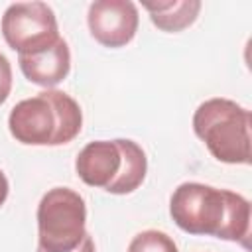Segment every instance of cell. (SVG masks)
<instances>
[{
	"instance_id": "1",
	"label": "cell",
	"mask_w": 252,
	"mask_h": 252,
	"mask_svg": "<svg viewBox=\"0 0 252 252\" xmlns=\"http://www.w3.org/2000/svg\"><path fill=\"white\" fill-rule=\"evenodd\" d=\"M169 215L189 234L217 236L248 248L250 203L240 193L185 181L171 193Z\"/></svg>"
},
{
	"instance_id": "2",
	"label": "cell",
	"mask_w": 252,
	"mask_h": 252,
	"mask_svg": "<svg viewBox=\"0 0 252 252\" xmlns=\"http://www.w3.org/2000/svg\"><path fill=\"white\" fill-rule=\"evenodd\" d=\"M83 112L79 102L63 91L47 89L20 100L8 116V130L26 146H61L79 136Z\"/></svg>"
},
{
	"instance_id": "3",
	"label": "cell",
	"mask_w": 252,
	"mask_h": 252,
	"mask_svg": "<svg viewBox=\"0 0 252 252\" xmlns=\"http://www.w3.org/2000/svg\"><path fill=\"white\" fill-rule=\"evenodd\" d=\"M75 171L91 187L112 195H126L144 183L148 158L134 140H94L79 152Z\"/></svg>"
},
{
	"instance_id": "4",
	"label": "cell",
	"mask_w": 252,
	"mask_h": 252,
	"mask_svg": "<svg viewBox=\"0 0 252 252\" xmlns=\"http://www.w3.org/2000/svg\"><path fill=\"white\" fill-rule=\"evenodd\" d=\"M250 110L222 96L201 102L193 114L197 138L222 163H250Z\"/></svg>"
},
{
	"instance_id": "5",
	"label": "cell",
	"mask_w": 252,
	"mask_h": 252,
	"mask_svg": "<svg viewBox=\"0 0 252 252\" xmlns=\"http://www.w3.org/2000/svg\"><path fill=\"white\" fill-rule=\"evenodd\" d=\"M85 199L69 187L49 189L37 205V248L73 252L87 236Z\"/></svg>"
},
{
	"instance_id": "6",
	"label": "cell",
	"mask_w": 252,
	"mask_h": 252,
	"mask_svg": "<svg viewBox=\"0 0 252 252\" xmlns=\"http://www.w3.org/2000/svg\"><path fill=\"white\" fill-rule=\"evenodd\" d=\"M0 28L6 43L18 51V55L37 53L61 37L55 12L45 2L10 4L2 16Z\"/></svg>"
},
{
	"instance_id": "7",
	"label": "cell",
	"mask_w": 252,
	"mask_h": 252,
	"mask_svg": "<svg viewBox=\"0 0 252 252\" xmlns=\"http://www.w3.org/2000/svg\"><path fill=\"white\" fill-rule=\"evenodd\" d=\"M138 8L130 0H96L89 6L91 35L104 47H122L138 32Z\"/></svg>"
},
{
	"instance_id": "8",
	"label": "cell",
	"mask_w": 252,
	"mask_h": 252,
	"mask_svg": "<svg viewBox=\"0 0 252 252\" xmlns=\"http://www.w3.org/2000/svg\"><path fill=\"white\" fill-rule=\"evenodd\" d=\"M18 63L20 69L24 73V77L33 83V85H41V87H55L61 81H65V77L71 71V51L69 45L63 37H59L55 43H51L49 47L32 53V55H18Z\"/></svg>"
},
{
	"instance_id": "9",
	"label": "cell",
	"mask_w": 252,
	"mask_h": 252,
	"mask_svg": "<svg viewBox=\"0 0 252 252\" xmlns=\"http://www.w3.org/2000/svg\"><path fill=\"white\" fill-rule=\"evenodd\" d=\"M150 12V20L156 28L163 32H181L189 28L199 12V0H167V2H144L142 4Z\"/></svg>"
},
{
	"instance_id": "10",
	"label": "cell",
	"mask_w": 252,
	"mask_h": 252,
	"mask_svg": "<svg viewBox=\"0 0 252 252\" xmlns=\"http://www.w3.org/2000/svg\"><path fill=\"white\" fill-rule=\"evenodd\" d=\"M128 252H179V250L169 234L150 228V230L138 232L130 240Z\"/></svg>"
},
{
	"instance_id": "11",
	"label": "cell",
	"mask_w": 252,
	"mask_h": 252,
	"mask_svg": "<svg viewBox=\"0 0 252 252\" xmlns=\"http://www.w3.org/2000/svg\"><path fill=\"white\" fill-rule=\"evenodd\" d=\"M12 91V65L4 53H0V104L6 102Z\"/></svg>"
},
{
	"instance_id": "12",
	"label": "cell",
	"mask_w": 252,
	"mask_h": 252,
	"mask_svg": "<svg viewBox=\"0 0 252 252\" xmlns=\"http://www.w3.org/2000/svg\"><path fill=\"white\" fill-rule=\"evenodd\" d=\"M37 252H43V250L37 248ZM73 252H96V250H94V240H93V236L87 232V236L83 238V242H81Z\"/></svg>"
},
{
	"instance_id": "13",
	"label": "cell",
	"mask_w": 252,
	"mask_h": 252,
	"mask_svg": "<svg viewBox=\"0 0 252 252\" xmlns=\"http://www.w3.org/2000/svg\"><path fill=\"white\" fill-rule=\"evenodd\" d=\"M8 191H10V185H8V179L4 175V171L0 169V207L4 205L6 197H8Z\"/></svg>"
}]
</instances>
